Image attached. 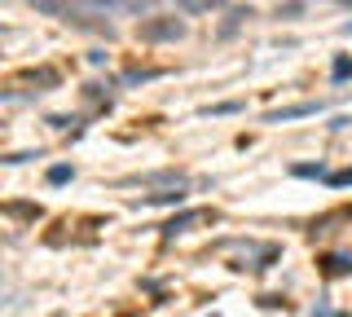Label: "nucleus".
Wrapping results in <instances>:
<instances>
[{
  "mask_svg": "<svg viewBox=\"0 0 352 317\" xmlns=\"http://www.w3.org/2000/svg\"><path fill=\"white\" fill-rule=\"evenodd\" d=\"M124 185H163V190H176V185H185L181 172H146V177H128Z\"/></svg>",
  "mask_w": 352,
  "mask_h": 317,
  "instance_id": "nucleus-3",
  "label": "nucleus"
},
{
  "mask_svg": "<svg viewBox=\"0 0 352 317\" xmlns=\"http://www.w3.org/2000/svg\"><path fill=\"white\" fill-rule=\"evenodd\" d=\"M326 273H330V278H344V273H352V260L348 256H330L326 260Z\"/></svg>",
  "mask_w": 352,
  "mask_h": 317,
  "instance_id": "nucleus-7",
  "label": "nucleus"
},
{
  "mask_svg": "<svg viewBox=\"0 0 352 317\" xmlns=\"http://www.w3.org/2000/svg\"><path fill=\"white\" fill-rule=\"evenodd\" d=\"M154 5H163V0H124V9H128V14H150Z\"/></svg>",
  "mask_w": 352,
  "mask_h": 317,
  "instance_id": "nucleus-9",
  "label": "nucleus"
},
{
  "mask_svg": "<svg viewBox=\"0 0 352 317\" xmlns=\"http://www.w3.org/2000/svg\"><path fill=\"white\" fill-rule=\"evenodd\" d=\"M344 75H352V62H335V80H344Z\"/></svg>",
  "mask_w": 352,
  "mask_h": 317,
  "instance_id": "nucleus-14",
  "label": "nucleus"
},
{
  "mask_svg": "<svg viewBox=\"0 0 352 317\" xmlns=\"http://www.w3.org/2000/svg\"><path fill=\"white\" fill-rule=\"evenodd\" d=\"M88 9H106V14H115V9H124V0H88Z\"/></svg>",
  "mask_w": 352,
  "mask_h": 317,
  "instance_id": "nucleus-11",
  "label": "nucleus"
},
{
  "mask_svg": "<svg viewBox=\"0 0 352 317\" xmlns=\"http://www.w3.org/2000/svg\"><path fill=\"white\" fill-rule=\"evenodd\" d=\"M137 36L146 40V45H172V40L185 36V23L176 14H150L137 23Z\"/></svg>",
  "mask_w": 352,
  "mask_h": 317,
  "instance_id": "nucleus-1",
  "label": "nucleus"
},
{
  "mask_svg": "<svg viewBox=\"0 0 352 317\" xmlns=\"http://www.w3.org/2000/svg\"><path fill=\"white\" fill-rule=\"evenodd\" d=\"M247 18H251V9H247V5H234V9L225 14V23H220L216 36H220V40H234L238 31H242V23H247Z\"/></svg>",
  "mask_w": 352,
  "mask_h": 317,
  "instance_id": "nucleus-4",
  "label": "nucleus"
},
{
  "mask_svg": "<svg viewBox=\"0 0 352 317\" xmlns=\"http://www.w3.org/2000/svg\"><path fill=\"white\" fill-rule=\"evenodd\" d=\"M176 5H181V14L198 18V14H212V9H225V0H176Z\"/></svg>",
  "mask_w": 352,
  "mask_h": 317,
  "instance_id": "nucleus-6",
  "label": "nucleus"
},
{
  "mask_svg": "<svg viewBox=\"0 0 352 317\" xmlns=\"http://www.w3.org/2000/svg\"><path fill=\"white\" fill-rule=\"evenodd\" d=\"M295 177H322V168H313V163H300V168H295Z\"/></svg>",
  "mask_w": 352,
  "mask_h": 317,
  "instance_id": "nucleus-13",
  "label": "nucleus"
},
{
  "mask_svg": "<svg viewBox=\"0 0 352 317\" xmlns=\"http://www.w3.org/2000/svg\"><path fill=\"white\" fill-rule=\"evenodd\" d=\"M185 185H176V190H168V194H150V199H146V207H159V203H181L185 199Z\"/></svg>",
  "mask_w": 352,
  "mask_h": 317,
  "instance_id": "nucleus-8",
  "label": "nucleus"
},
{
  "mask_svg": "<svg viewBox=\"0 0 352 317\" xmlns=\"http://www.w3.org/2000/svg\"><path fill=\"white\" fill-rule=\"evenodd\" d=\"M203 221H212V212H207V207H190V212L172 216V221L163 225V234H168V238H176V234H190V229H194V225H203Z\"/></svg>",
  "mask_w": 352,
  "mask_h": 317,
  "instance_id": "nucleus-2",
  "label": "nucleus"
},
{
  "mask_svg": "<svg viewBox=\"0 0 352 317\" xmlns=\"http://www.w3.org/2000/svg\"><path fill=\"white\" fill-rule=\"evenodd\" d=\"M71 181V168L66 163H58V168H49V185H66Z\"/></svg>",
  "mask_w": 352,
  "mask_h": 317,
  "instance_id": "nucleus-10",
  "label": "nucleus"
},
{
  "mask_svg": "<svg viewBox=\"0 0 352 317\" xmlns=\"http://www.w3.org/2000/svg\"><path fill=\"white\" fill-rule=\"evenodd\" d=\"M339 5H348V9H352V0H339Z\"/></svg>",
  "mask_w": 352,
  "mask_h": 317,
  "instance_id": "nucleus-15",
  "label": "nucleus"
},
{
  "mask_svg": "<svg viewBox=\"0 0 352 317\" xmlns=\"http://www.w3.org/2000/svg\"><path fill=\"white\" fill-rule=\"evenodd\" d=\"M317 111H326L322 102H300V106H282V111H273L269 115V124H286V119H304V115H317Z\"/></svg>",
  "mask_w": 352,
  "mask_h": 317,
  "instance_id": "nucleus-5",
  "label": "nucleus"
},
{
  "mask_svg": "<svg viewBox=\"0 0 352 317\" xmlns=\"http://www.w3.org/2000/svg\"><path fill=\"white\" fill-rule=\"evenodd\" d=\"M326 181H330V185H352V168H344V172H330Z\"/></svg>",
  "mask_w": 352,
  "mask_h": 317,
  "instance_id": "nucleus-12",
  "label": "nucleus"
}]
</instances>
